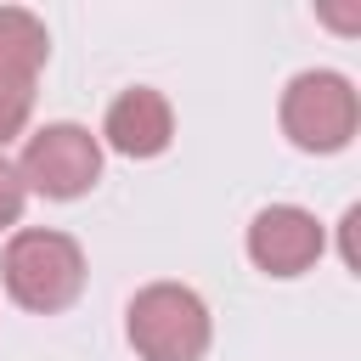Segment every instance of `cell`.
I'll use <instances>...</instances> for the list:
<instances>
[{"instance_id": "277c9868", "label": "cell", "mask_w": 361, "mask_h": 361, "mask_svg": "<svg viewBox=\"0 0 361 361\" xmlns=\"http://www.w3.org/2000/svg\"><path fill=\"white\" fill-rule=\"evenodd\" d=\"M17 175L39 197H79V192H90L102 180V141L85 124H68V118L45 124V130L28 135Z\"/></svg>"}, {"instance_id": "8992f818", "label": "cell", "mask_w": 361, "mask_h": 361, "mask_svg": "<svg viewBox=\"0 0 361 361\" xmlns=\"http://www.w3.org/2000/svg\"><path fill=\"white\" fill-rule=\"evenodd\" d=\"M102 135H107V147L124 152V158H158V152L175 141V107H169L164 90L130 85V90L113 96V107H107V118H102Z\"/></svg>"}, {"instance_id": "7a4b0ae2", "label": "cell", "mask_w": 361, "mask_h": 361, "mask_svg": "<svg viewBox=\"0 0 361 361\" xmlns=\"http://www.w3.org/2000/svg\"><path fill=\"white\" fill-rule=\"evenodd\" d=\"M130 344L141 361H203L214 322L209 305L180 282H152L130 299Z\"/></svg>"}, {"instance_id": "3957f363", "label": "cell", "mask_w": 361, "mask_h": 361, "mask_svg": "<svg viewBox=\"0 0 361 361\" xmlns=\"http://www.w3.org/2000/svg\"><path fill=\"white\" fill-rule=\"evenodd\" d=\"M361 124V102H355V85L333 68H305L288 79L282 90V135L299 147V152H338L350 147Z\"/></svg>"}, {"instance_id": "52a82bcc", "label": "cell", "mask_w": 361, "mask_h": 361, "mask_svg": "<svg viewBox=\"0 0 361 361\" xmlns=\"http://www.w3.org/2000/svg\"><path fill=\"white\" fill-rule=\"evenodd\" d=\"M51 56V34L34 11L23 6H0V79L11 85H34L39 68Z\"/></svg>"}, {"instance_id": "9c48e42d", "label": "cell", "mask_w": 361, "mask_h": 361, "mask_svg": "<svg viewBox=\"0 0 361 361\" xmlns=\"http://www.w3.org/2000/svg\"><path fill=\"white\" fill-rule=\"evenodd\" d=\"M23 203H28V186H23V175L0 158V231H6V226H17Z\"/></svg>"}, {"instance_id": "5b68a950", "label": "cell", "mask_w": 361, "mask_h": 361, "mask_svg": "<svg viewBox=\"0 0 361 361\" xmlns=\"http://www.w3.org/2000/svg\"><path fill=\"white\" fill-rule=\"evenodd\" d=\"M322 248H327V231L299 203H271L248 220V259L265 276H299L322 259Z\"/></svg>"}, {"instance_id": "6da1fadb", "label": "cell", "mask_w": 361, "mask_h": 361, "mask_svg": "<svg viewBox=\"0 0 361 361\" xmlns=\"http://www.w3.org/2000/svg\"><path fill=\"white\" fill-rule=\"evenodd\" d=\"M6 293L34 310V316H56L79 299L85 288V248L68 237V231H45V226H28L6 243Z\"/></svg>"}, {"instance_id": "ba28073f", "label": "cell", "mask_w": 361, "mask_h": 361, "mask_svg": "<svg viewBox=\"0 0 361 361\" xmlns=\"http://www.w3.org/2000/svg\"><path fill=\"white\" fill-rule=\"evenodd\" d=\"M28 113H34V85H11V79H0V147H6L11 135H23Z\"/></svg>"}]
</instances>
